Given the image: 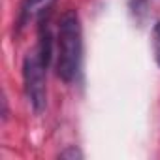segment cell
Masks as SVG:
<instances>
[{
  "instance_id": "cell-3",
  "label": "cell",
  "mask_w": 160,
  "mask_h": 160,
  "mask_svg": "<svg viewBox=\"0 0 160 160\" xmlns=\"http://www.w3.org/2000/svg\"><path fill=\"white\" fill-rule=\"evenodd\" d=\"M47 0H23L21 4V12H19V27H25L28 23V19L38 12V8H42Z\"/></svg>"
},
{
  "instance_id": "cell-2",
  "label": "cell",
  "mask_w": 160,
  "mask_h": 160,
  "mask_svg": "<svg viewBox=\"0 0 160 160\" xmlns=\"http://www.w3.org/2000/svg\"><path fill=\"white\" fill-rule=\"evenodd\" d=\"M47 62L42 58L38 49L27 55L23 62V79H25V92L34 108L36 113L43 111L45 102H47V91H45V72H47Z\"/></svg>"
},
{
  "instance_id": "cell-4",
  "label": "cell",
  "mask_w": 160,
  "mask_h": 160,
  "mask_svg": "<svg viewBox=\"0 0 160 160\" xmlns=\"http://www.w3.org/2000/svg\"><path fill=\"white\" fill-rule=\"evenodd\" d=\"M151 43H152V53H154V60L160 66V21L154 25L152 28V36H151Z\"/></svg>"
},
{
  "instance_id": "cell-5",
  "label": "cell",
  "mask_w": 160,
  "mask_h": 160,
  "mask_svg": "<svg viewBox=\"0 0 160 160\" xmlns=\"http://www.w3.org/2000/svg\"><path fill=\"white\" fill-rule=\"evenodd\" d=\"M60 158H83V152L79 149H75V147H70V149L60 152Z\"/></svg>"
},
{
  "instance_id": "cell-1",
  "label": "cell",
  "mask_w": 160,
  "mask_h": 160,
  "mask_svg": "<svg viewBox=\"0 0 160 160\" xmlns=\"http://www.w3.org/2000/svg\"><path fill=\"white\" fill-rule=\"evenodd\" d=\"M83 40H81V21L75 10L62 15L58 23L57 36V75L66 83H72L81 68Z\"/></svg>"
}]
</instances>
